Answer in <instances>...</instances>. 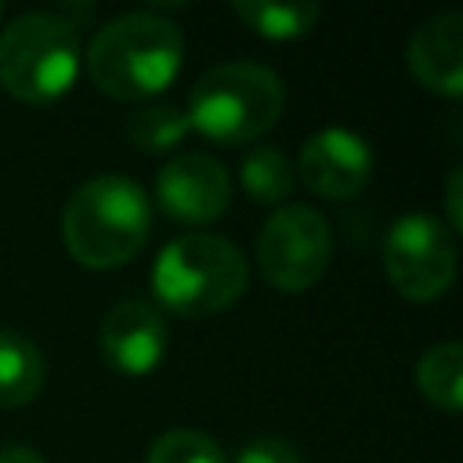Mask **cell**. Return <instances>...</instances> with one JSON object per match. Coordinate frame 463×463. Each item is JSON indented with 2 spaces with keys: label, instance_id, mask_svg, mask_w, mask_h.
Returning <instances> with one entry per match:
<instances>
[{
  "label": "cell",
  "instance_id": "4fadbf2b",
  "mask_svg": "<svg viewBox=\"0 0 463 463\" xmlns=\"http://www.w3.org/2000/svg\"><path fill=\"white\" fill-rule=\"evenodd\" d=\"M232 11L264 40H297L322 18L315 0H235Z\"/></svg>",
  "mask_w": 463,
  "mask_h": 463
},
{
  "label": "cell",
  "instance_id": "9c48e42d",
  "mask_svg": "<svg viewBox=\"0 0 463 463\" xmlns=\"http://www.w3.org/2000/svg\"><path fill=\"white\" fill-rule=\"evenodd\" d=\"M373 166V145L358 130L322 127L300 145L293 174L322 199H351L369 184Z\"/></svg>",
  "mask_w": 463,
  "mask_h": 463
},
{
  "label": "cell",
  "instance_id": "8992f818",
  "mask_svg": "<svg viewBox=\"0 0 463 463\" xmlns=\"http://www.w3.org/2000/svg\"><path fill=\"white\" fill-rule=\"evenodd\" d=\"M333 260L329 221L304 203L279 206L257 235V268L264 282L279 293L311 289Z\"/></svg>",
  "mask_w": 463,
  "mask_h": 463
},
{
  "label": "cell",
  "instance_id": "ba28073f",
  "mask_svg": "<svg viewBox=\"0 0 463 463\" xmlns=\"http://www.w3.org/2000/svg\"><path fill=\"white\" fill-rule=\"evenodd\" d=\"M156 203L181 224H210L232 203V174L210 152H181L159 166Z\"/></svg>",
  "mask_w": 463,
  "mask_h": 463
},
{
  "label": "cell",
  "instance_id": "7a4b0ae2",
  "mask_svg": "<svg viewBox=\"0 0 463 463\" xmlns=\"http://www.w3.org/2000/svg\"><path fill=\"white\" fill-rule=\"evenodd\" d=\"M152 232V199L123 174H98L83 181L61 213V239L76 264L112 271L130 264Z\"/></svg>",
  "mask_w": 463,
  "mask_h": 463
},
{
  "label": "cell",
  "instance_id": "277c9868",
  "mask_svg": "<svg viewBox=\"0 0 463 463\" xmlns=\"http://www.w3.org/2000/svg\"><path fill=\"white\" fill-rule=\"evenodd\" d=\"M286 109V87L260 61L210 65L188 90V123L213 145H246L268 134Z\"/></svg>",
  "mask_w": 463,
  "mask_h": 463
},
{
  "label": "cell",
  "instance_id": "ac0fdd59",
  "mask_svg": "<svg viewBox=\"0 0 463 463\" xmlns=\"http://www.w3.org/2000/svg\"><path fill=\"white\" fill-rule=\"evenodd\" d=\"M235 463H304V456H300V452H297L289 441L264 434V438L246 441V445L239 449Z\"/></svg>",
  "mask_w": 463,
  "mask_h": 463
},
{
  "label": "cell",
  "instance_id": "8fae6325",
  "mask_svg": "<svg viewBox=\"0 0 463 463\" xmlns=\"http://www.w3.org/2000/svg\"><path fill=\"white\" fill-rule=\"evenodd\" d=\"M405 61L430 94L459 98L463 94V14L441 11L423 18L405 43Z\"/></svg>",
  "mask_w": 463,
  "mask_h": 463
},
{
  "label": "cell",
  "instance_id": "ffe728a7",
  "mask_svg": "<svg viewBox=\"0 0 463 463\" xmlns=\"http://www.w3.org/2000/svg\"><path fill=\"white\" fill-rule=\"evenodd\" d=\"M0 463H47V459L29 445H7L0 449Z\"/></svg>",
  "mask_w": 463,
  "mask_h": 463
},
{
  "label": "cell",
  "instance_id": "e0dca14e",
  "mask_svg": "<svg viewBox=\"0 0 463 463\" xmlns=\"http://www.w3.org/2000/svg\"><path fill=\"white\" fill-rule=\"evenodd\" d=\"M145 463H228V456L206 430L174 427L152 441Z\"/></svg>",
  "mask_w": 463,
  "mask_h": 463
},
{
  "label": "cell",
  "instance_id": "3957f363",
  "mask_svg": "<svg viewBox=\"0 0 463 463\" xmlns=\"http://www.w3.org/2000/svg\"><path fill=\"white\" fill-rule=\"evenodd\" d=\"M250 282L246 253L213 232H184L170 239L152 264L159 304L181 318H206L232 307Z\"/></svg>",
  "mask_w": 463,
  "mask_h": 463
},
{
  "label": "cell",
  "instance_id": "52a82bcc",
  "mask_svg": "<svg viewBox=\"0 0 463 463\" xmlns=\"http://www.w3.org/2000/svg\"><path fill=\"white\" fill-rule=\"evenodd\" d=\"M456 235L434 213H402L383 235V271L391 286L416 304L445 297L456 282Z\"/></svg>",
  "mask_w": 463,
  "mask_h": 463
},
{
  "label": "cell",
  "instance_id": "d6986e66",
  "mask_svg": "<svg viewBox=\"0 0 463 463\" xmlns=\"http://www.w3.org/2000/svg\"><path fill=\"white\" fill-rule=\"evenodd\" d=\"M463 170L456 166L452 174H449V184H445V228L452 232V235H459V228H463Z\"/></svg>",
  "mask_w": 463,
  "mask_h": 463
},
{
  "label": "cell",
  "instance_id": "5b68a950",
  "mask_svg": "<svg viewBox=\"0 0 463 463\" xmlns=\"http://www.w3.org/2000/svg\"><path fill=\"white\" fill-rule=\"evenodd\" d=\"M80 33L58 11H25L0 29V87L29 105L65 98L80 76Z\"/></svg>",
  "mask_w": 463,
  "mask_h": 463
},
{
  "label": "cell",
  "instance_id": "2e32d148",
  "mask_svg": "<svg viewBox=\"0 0 463 463\" xmlns=\"http://www.w3.org/2000/svg\"><path fill=\"white\" fill-rule=\"evenodd\" d=\"M192 134V123L184 116V109L156 101V105H141L137 112L127 116V137L134 148L141 152H170L177 148L184 137Z\"/></svg>",
  "mask_w": 463,
  "mask_h": 463
},
{
  "label": "cell",
  "instance_id": "44dd1931",
  "mask_svg": "<svg viewBox=\"0 0 463 463\" xmlns=\"http://www.w3.org/2000/svg\"><path fill=\"white\" fill-rule=\"evenodd\" d=\"M0 14H4V7H0Z\"/></svg>",
  "mask_w": 463,
  "mask_h": 463
},
{
  "label": "cell",
  "instance_id": "9a60e30c",
  "mask_svg": "<svg viewBox=\"0 0 463 463\" xmlns=\"http://www.w3.org/2000/svg\"><path fill=\"white\" fill-rule=\"evenodd\" d=\"M239 181L246 188L250 199L264 203V206H286L289 192H293V166L289 159L275 148V145H253L239 166Z\"/></svg>",
  "mask_w": 463,
  "mask_h": 463
},
{
  "label": "cell",
  "instance_id": "5bb4252c",
  "mask_svg": "<svg viewBox=\"0 0 463 463\" xmlns=\"http://www.w3.org/2000/svg\"><path fill=\"white\" fill-rule=\"evenodd\" d=\"M416 387L434 409L459 412L463 409V344L441 340L427 347L416 365Z\"/></svg>",
  "mask_w": 463,
  "mask_h": 463
},
{
  "label": "cell",
  "instance_id": "30bf717a",
  "mask_svg": "<svg viewBox=\"0 0 463 463\" xmlns=\"http://www.w3.org/2000/svg\"><path fill=\"white\" fill-rule=\"evenodd\" d=\"M166 318L145 300H119L101 322V354L123 376H148L166 354Z\"/></svg>",
  "mask_w": 463,
  "mask_h": 463
},
{
  "label": "cell",
  "instance_id": "6da1fadb",
  "mask_svg": "<svg viewBox=\"0 0 463 463\" xmlns=\"http://www.w3.org/2000/svg\"><path fill=\"white\" fill-rule=\"evenodd\" d=\"M184 61V36L177 22L159 11H127L105 22L87 47L90 83L119 101H145L163 94Z\"/></svg>",
  "mask_w": 463,
  "mask_h": 463
},
{
  "label": "cell",
  "instance_id": "7c38bea8",
  "mask_svg": "<svg viewBox=\"0 0 463 463\" xmlns=\"http://www.w3.org/2000/svg\"><path fill=\"white\" fill-rule=\"evenodd\" d=\"M43 373L40 347L14 329H0V409L29 405L43 387Z\"/></svg>",
  "mask_w": 463,
  "mask_h": 463
}]
</instances>
